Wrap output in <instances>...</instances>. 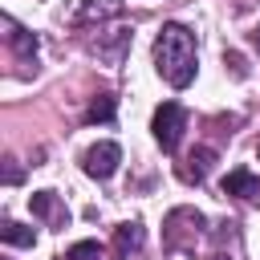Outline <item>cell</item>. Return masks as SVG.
<instances>
[{"instance_id":"6","label":"cell","mask_w":260,"mask_h":260,"mask_svg":"<svg viewBox=\"0 0 260 260\" xmlns=\"http://www.w3.org/2000/svg\"><path fill=\"white\" fill-rule=\"evenodd\" d=\"M28 207H32V215L53 219V223H65V219H69V215L61 211V203H57L53 191H32V195H28Z\"/></svg>"},{"instance_id":"10","label":"cell","mask_w":260,"mask_h":260,"mask_svg":"<svg viewBox=\"0 0 260 260\" xmlns=\"http://www.w3.org/2000/svg\"><path fill=\"white\" fill-rule=\"evenodd\" d=\"M0 240L12 244V248H32V244H37V232L24 228V223H16V219H4V223H0Z\"/></svg>"},{"instance_id":"1","label":"cell","mask_w":260,"mask_h":260,"mask_svg":"<svg viewBox=\"0 0 260 260\" xmlns=\"http://www.w3.org/2000/svg\"><path fill=\"white\" fill-rule=\"evenodd\" d=\"M154 69L167 85L187 89L195 81V32L187 24H162L154 37Z\"/></svg>"},{"instance_id":"13","label":"cell","mask_w":260,"mask_h":260,"mask_svg":"<svg viewBox=\"0 0 260 260\" xmlns=\"http://www.w3.org/2000/svg\"><path fill=\"white\" fill-rule=\"evenodd\" d=\"M223 61L232 65V73H236V77H244V73H248V69H244V61H240V53H223Z\"/></svg>"},{"instance_id":"14","label":"cell","mask_w":260,"mask_h":260,"mask_svg":"<svg viewBox=\"0 0 260 260\" xmlns=\"http://www.w3.org/2000/svg\"><path fill=\"white\" fill-rule=\"evenodd\" d=\"M248 41H252V45H256V49H260V24H256V28H252V32H248Z\"/></svg>"},{"instance_id":"3","label":"cell","mask_w":260,"mask_h":260,"mask_svg":"<svg viewBox=\"0 0 260 260\" xmlns=\"http://www.w3.org/2000/svg\"><path fill=\"white\" fill-rule=\"evenodd\" d=\"M118 162H122V146L118 142H98V146H89L81 154V171L89 179H110L118 171Z\"/></svg>"},{"instance_id":"9","label":"cell","mask_w":260,"mask_h":260,"mask_svg":"<svg viewBox=\"0 0 260 260\" xmlns=\"http://www.w3.org/2000/svg\"><path fill=\"white\" fill-rule=\"evenodd\" d=\"M142 248V223H122V228H114V252L118 256H130V252H138Z\"/></svg>"},{"instance_id":"7","label":"cell","mask_w":260,"mask_h":260,"mask_svg":"<svg viewBox=\"0 0 260 260\" xmlns=\"http://www.w3.org/2000/svg\"><path fill=\"white\" fill-rule=\"evenodd\" d=\"M102 16H122V0H81L73 20L85 24V20H102Z\"/></svg>"},{"instance_id":"4","label":"cell","mask_w":260,"mask_h":260,"mask_svg":"<svg viewBox=\"0 0 260 260\" xmlns=\"http://www.w3.org/2000/svg\"><path fill=\"white\" fill-rule=\"evenodd\" d=\"M223 195H240L248 203H260V179L248 171V167H236L228 179H223Z\"/></svg>"},{"instance_id":"2","label":"cell","mask_w":260,"mask_h":260,"mask_svg":"<svg viewBox=\"0 0 260 260\" xmlns=\"http://www.w3.org/2000/svg\"><path fill=\"white\" fill-rule=\"evenodd\" d=\"M150 130H154V142H158L167 154H175V150H179V138H183V130H187V114H183V106H179V102H162V106L154 110Z\"/></svg>"},{"instance_id":"12","label":"cell","mask_w":260,"mask_h":260,"mask_svg":"<svg viewBox=\"0 0 260 260\" xmlns=\"http://www.w3.org/2000/svg\"><path fill=\"white\" fill-rule=\"evenodd\" d=\"M61 260H102V244L98 240H77Z\"/></svg>"},{"instance_id":"11","label":"cell","mask_w":260,"mask_h":260,"mask_svg":"<svg viewBox=\"0 0 260 260\" xmlns=\"http://www.w3.org/2000/svg\"><path fill=\"white\" fill-rule=\"evenodd\" d=\"M114 114H118V98L114 93H98L89 102V110H85V122H114Z\"/></svg>"},{"instance_id":"8","label":"cell","mask_w":260,"mask_h":260,"mask_svg":"<svg viewBox=\"0 0 260 260\" xmlns=\"http://www.w3.org/2000/svg\"><path fill=\"white\" fill-rule=\"evenodd\" d=\"M4 28H8V32H4V37H8V45H12L20 57H37V37H32L28 28H20L12 16H4Z\"/></svg>"},{"instance_id":"5","label":"cell","mask_w":260,"mask_h":260,"mask_svg":"<svg viewBox=\"0 0 260 260\" xmlns=\"http://www.w3.org/2000/svg\"><path fill=\"white\" fill-rule=\"evenodd\" d=\"M211 162H215V150H211V146H195V150L187 154V162L179 167V179H183V183H203L207 171H211Z\"/></svg>"},{"instance_id":"15","label":"cell","mask_w":260,"mask_h":260,"mask_svg":"<svg viewBox=\"0 0 260 260\" xmlns=\"http://www.w3.org/2000/svg\"><path fill=\"white\" fill-rule=\"evenodd\" d=\"M211 260H228V256H211Z\"/></svg>"}]
</instances>
